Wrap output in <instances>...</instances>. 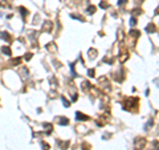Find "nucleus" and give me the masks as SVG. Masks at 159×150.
I'll list each match as a JSON object with an SVG mask.
<instances>
[{
	"label": "nucleus",
	"instance_id": "nucleus-12",
	"mask_svg": "<svg viewBox=\"0 0 159 150\" xmlns=\"http://www.w3.org/2000/svg\"><path fill=\"white\" fill-rule=\"evenodd\" d=\"M130 36L139 37V36H141V32H139V31H137V29H131V31H130Z\"/></svg>",
	"mask_w": 159,
	"mask_h": 150
},
{
	"label": "nucleus",
	"instance_id": "nucleus-16",
	"mask_svg": "<svg viewBox=\"0 0 159 150\" xmlns=\"http://www.w3.org/2000/svg\"><path fill=\"white\" fill-rule=\"evenodd\" d=\"M21 63V58L17 57V58H13V60H11V65H19Z\"/></svg>",
	"mask_w": 159,
	"mask_h": 150
},
{
	"label": "nucleus",
	"instance_id": "nucleus-18",
	"mask_svg": "<svg viewBox=\"0 0 159 150\" xmlns=\"http://www.w3.org/2000/svg\"><path fill=\"white\" fill-rule=\"evenodd\" d=\"M152 125H154V120H150L149 122H147V125H146V128H144V129H146V130H150Z\"/></svg>",
	"mask_w": 159,
	"mask_h": 150
},
{
	"label": "nucleus",
	"instance_id": "nucleus-25",
	"mask_svg": "<svg viewBox=\"0 0 159 150\" xmlns=\"http://www.w3.org/2000/svg\"><path fill=\"white\" fill-rule=\"evenodd\" d=\"M127 3V0H118V5H125Z\"/></svg>",
	"mask_w": 159,
	"mask_h": 150
},
{
	"label": "nucleus",
	"instance_id": "nucleus-4",
	"mask_svg": "<svg viewBox=\"0 0 159 150\" xmlns=\"http://www.w3.org/2000/svg\"><path fill=\"white\" fill-rule=\"evenodd\" d=\"M144 31H146L147 33H152V32H155V25H154V23H150V24L146 27V29H144Z\"/></svg>",
	"mask_w": 159,
	"mask_h": 150
},
{
	"label": "nucleus",
	"instance_id": "nucleus-20",
	"mask_svg": "<svg viewBox=\"0 0 159 150\" xmlns=\"http://www.w3.org/2000/svg\"><path fill=\"white\" fill-rule=\"evenodd\" d=\"M135 25H137V19L131 17L130 19V27H135Z\"/></svg>",
	"mask_w": 159,
	"mask_h": 150
},
{
	"label": "nucleus",
	"instance_id": "nucleus-5",
	"mask_svg": "<svg viewBox=\"0 0 159 150\" xmlns=\"http://www.w3.org/2000/svg\"><path fill=\"white\" fill-rule=\"evenodd\" d=\"M58 124L61 126H65V125H68V124H69V120H68L66 117H60L58 118Z\"/></svg>",
	"mask_w": 159,
	"mask_h": 150
},
{
	"label": "nucleus",
	"instance_id": "nucleus-27",
	"mask_svg": "<svg viewBox=\"0 0 159 150\" xmlns=\"http://www.w3.org/2000/svg\"><path fill=\"white\" fill-rule=\"evenodd\" d=\"M82 148H84V150H89V145H87V143H84Z\"/></svg>",
	"mask_w": 159,
	"mask_h": 150
},
{
	"label": "nucleus",
	"instance_id": "nucleus-1",
	"mask_svg": "<svg viewBox=\"0 0 159 150\" xmlns=\"http://www.w3.org/2000/svg\"><path fill=\"white\" fill-rule=\"evenodd\" d=\"M138 105V98H127L123 102V109L127 110L129 106H137Z\"/></svg>",
	"mask_w": 159,
	"mask_h": 150
},
{
	"label": "nucleus",
	"instance_id": "nucleus-26",
	"mask_svg": "<svg viewBox=\"0 0 159 150\" xmlns=\"http://www.w3.org/2000/svg\"><path fill=\"white\" fill-rule=\"evenodd\" d=\"M32 58V53H28V55H25V60H31Z\"/></svg>",
	"mask_w": 159,
	"mask_h": 150
},
{
	"label": "nucleus",
	"instance_id": "nucleus-14",
	"mask_svg": "<svg viewBox=\"0 0 159 150\" xmlns=\"http://www.w3.org/2000/svg\"><path fill=\"white\" fill-rule=\"evenodd\" d=\"M61 101H62V104H64V106H65V108H69L70 102H69V101H68L66 98L64 97V96H61Z\"/></svg>",
	"mask_w": 159,
	"mask_h": 150
},
{
	"label": "nucleus",
	"instance_id": "nucleus-23",
	"mask_svg": "<svg viewBox=\"0 0 159 150\" xmlns=\"http://www.w3.org/2000/svg\"><path fill=\"white\" fill-rule=\"evenodd\" d=\"M41 146H42V150H49V145H47L45 142H42Z\"/></svg>",
	"mask_w": 159,
	"mask_h": 150
},
{
	"label": "nucleus",
	"instance_id": "nucleus-21",
	"mask_svg": "<svg viewBox=\"0 0 159 150\" xmlns=\"http://www.w3.org/2000/svg\"><path fill=\"white\" fill-rule=\"evenodd\" d=\"M70 17H73V19H77V20L84 21V17H82V16H78V15H70Z\"/></svg>",
	"mask_w": 159,
	"mask_h": 150
},
{
	"label": "nucleus",
	"instance_id": "nucleus-10",
	"mask_svg": "<svg viewBox=\"0 0 159 150\" xmlns=\"http://www.w3.org/2000/svg\"><path fill=\"white\" fill-rule=\"evenodd\" d=\"M89 57L92 58V60H94V58L97 57V50L95 49H89Z\"/></svg>",
	"mask_w": 159,
	"mask_h": 150
},
{
	"label": "nucleus",
	"instance_id": "nucleus-17",
	"mask_svg": "<svg viewBox=\"0 0 159 150\" xmlns=\"http://www.w3.org/2000/svg\"><path fill=\"white\" fill-rule=\"evenodd\" d=\"M69 67H70V69H72V76L73 77H77V73H76V70H74V64H69Z\"/></svg>",
	"mask_w": 159,
	"mask_h": 150
},
{
	"label": "nucleus",
	"instance_id": "nucleus-15",
	"mask_svg": "<svg viewBox=\"0 0 159 150\" xmlns=\"http://www.w3.org/2000/svg\"><path fill=\"white\" fill-rule=\"evenodd\" d=\"M57 143H58L60 146H61V149H62V150H65V149H66V146L69 145V141H66V142H61V141H58Z\"/></svg>",
	"mask_w": 159,
	"mask_h": 150
},
{
	"label": "nucleus",
	"instance_id": "nucleus-2",
	"mask_svg": "<svg viewBox=\"0 0 159 150\" xmlns=\"http://www.w3.org/2000/svg\"><path fill=\"white\" fill-rule=\"evenodd\" d=\"M144 145H146V140H144V138H141V137H138L134 142V146L137 150H142Z\"/></svg>",
	"mask_w": 159,
	"mask_h": 150
},
{
	"label": "nucleus",
	"instance_id": "nucleus-24",
	"mask_svg": "<svg viewBox=\"0 0 159 150\" xmlns=\"http://www.w3.org/2000/svg\"><path fill=\"white\" fill-rule=\"evenodd\" d=\"M141 13H142V9H139V8H137V9H134V15H135V16L141 15Z\"/></svg>",
	"mask_w": 159,
	"mask_h": 150
},
{
	"label": "nucleus",
	"instance_id": "nucleus-29",
	"mask_svg": "<svg viewBox=\"0 0 159 150\" xmlns=\"http://www.w3.org/2000/svg\"><path fill=\"white\" fill-rule=\"evenodd\" d=\"M107 137H110V134H109V133H106V134L103 135V140H107Z\"/></svg>",
	"mask_w": 159,
	"mask_h": 150
},
{
	"label": "nucleus",
	"instance_id": "nucleus-28",
	"mask_svg": "<svg viewBox=\"0 0 159 150\" xmlns=\"http://www.w3.org/2000/svg\"><path fill=\"white\" fill-rule=\"evenodd\" d=\"M77 96H78V94H73V97H72V100H73V101H77V98H78V97H77Z\"/></svg>",
	"mask_w": 159,
	"mask_h": 150
},
{
	"label": "nucleus",
	"instance_id": "nucleus-8",
	"mask_svg": "<svg viewBox=\"0 0 159 150\" xmlns=\"http://www.w3.org/2000/svg\"><path fill=\"white\" fill-rule=\"evenodd\" d=\"M1 52L4 53V55H7V56H11V55H12V50H11L9 47H3V48H1Z\"/></svg>",
	"mask_w": 159,
	"mask_h": 150
},
{
	"label": "nucleus",
	"instance_id": "nucleus-13",
	"mask_svg": "<svg viewBox=\"0 0 159 150\" xmlns=\"http://www.w3.org/2000/svg\"><path fill=\"white\" fill-rule=\"evenodd\" d=\"M86 12L89 13V15H93V13L95 12V7H94V5H89L87 9H86Z\"/></svg>",
	"mask_w": 159,
	"mask_h": 150
},
{
	"label": "nucleus",
	"instance_id": "nucleus-22",
	"mask_svg": "<svg viewBox=\"0 0 159 150\" xmlns=\"http://www.w3.org/2000/svg\"><path fill=\"white\" fill-rule=\"evenodd\" d=\"M87 76H89V77H94V69H89L87 70Z\"/></svg>",
	"mask_w": 159,
	"mask_h": 150
},
{
	"label": "nucleus",
	"instance_id": "nucleus-6",
	"mask_svg": "<svg viewBox=\"0 0 159 150\" xmlns=\"http://www.w3.org/2000/svg\"><path fill=\"white\" fill-rule=\"evenodd\" d=\"M0 37L3 39V40H7V41H11V36L8 32H0Z\"/></svg>",
	"mask_w": 159,
	"mask_h": 150
},
{
	"label": "nucleus",
	"instance_id": "nucleus-9",
	"mask_svg": "<svg viewBox=\"0 0 159 150\" xmlns=\"http://www.w3.org/2000/svg\"><path fill=\"white\" fill-rule=\"evenodd\" d=\"M42 29H44V31H50V29H52V23H50V21H45Z\"/></svg>",
	"mask_w": 159,
	"mask_h": 150
},
{
	"label": "nucleus",
	"instance_id": "nucleus-7",
	"mask_svg": "<svg viewBox=\"0 0 159 150\" xmlns=\"http://www.w3.org/2000/svg\"><path fill=\"white\" fill-rule=\"evenodd\" d=\"M19 9H20V13H21L23 19H25V17H27V16H28V13H29V12H28V9H27V8H25V7H20Z\"/></svg>",
	"mask_w": 159,
	"mask_h": 150
},
{
	"label": "nucleus",
	"instance_id": "nucleus-11",
	"mask_svg": "<svg viewBox=\"0 0 159 150\" xmlns=\"http://www.w3.org/2000/svg\"><path fill=\"white\" fill-rule=\"evenodd\" d=\"M90 85H92V84H90L89 81H84V83H82V89H84V90H87V89H90V88H92Z\"/></svg>",
	"mask_w": 159,
	"mask_h": 150
},
{
	"label": "nucleus",
	"instance_id": "nucleus-19",
	"mask_svg": "<svg viewBox=\"0 0 159 150\" xmlns=\"http://www.w3.org/2000/svg\"><path fill=\"white\" fill-rule=\"evenodd\" d=\"M99 7H101V8H103V9H106V8H109L110 5L107 4L106 1H101V3H99Z\"/></svg>",
	"mask_w": 159,
	"mask_h": 150
},
{
	"label": "nucleus",
	"instance_id": "nucleus-3",
	"mask_svg": "<svg viewBox=\"0 0 159 150\" xmlns=\"http://www.w3.org/2000/svg\"><path fill=\"white\" fill-rule=\"evenodd\" d=\"M76 116H77V120L78 121H87V120H90L89 116L84 114V113H81V112H77V113H76Z\"/></svg>",
	"mask_w": 159,
	"mask_h": 150
}]
</instances>
